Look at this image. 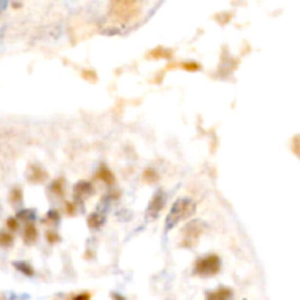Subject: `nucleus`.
Listing matches in <instances>:
<instances>
[{
    "label": "nucleus",
    "mask_w": 300,
    "mask_h": 300,
    "mask_svg": "<svg viewBox=\"0 0 300 300\" xmlns=\"http://www.w3.org/2000/svg\"><path fill=\"white\" fill-rule=\"evenodd\" d=\"M46 237H47V240H49L50 243H58V240H59L58 233H54L53 230H50V232H47V234H46Z\"/></svg>",
    "instance_id": "aec40b11"
},
{
    "label": "nucleus",
    "mask_w": 300,
    "mask_h": 300,
    "mask_svg": "<svg viewBox=\"0 0 300 300\" xmlns=\"http://www.w3.org/2000/svg\"><path fill=\"white\" fill-rule=\"evenodd\" d=\"M89 192H91V186H89V183H84V182H82V183H78L77 188H75V195H77V196L79 194L82 195V196H84V195L87 196Z\"/></svg>",
    "instance_id": "ddd939ff"
},
{
    "label": "nucleus",
    "mask_w": 300,
    "mask_h": 300,
    "mask_svg": "<svg viewBox=\"0 0 300 300\" xmlns=\"http://www.w3.org/2000/svg\"><path fill=\"white\" fill-rule=\"evenodd\" d=\"M195 211V203L189 199H179L173 205L172 211L167 217V227H173L177 223L189 218Z\"/></svg>",
    "instance_id": "7ed1b4c3"
},
{
    "label": "nucleus",
    "mask_w": 300,
    "mask_h": 300,
    "mask_svg": "<svg viewBox=\"0 0 300 300\" xmlns=\"http://www.w3.org/2000/svg\"><path fill=\"white\" fill-rule=\"evenodd\" d=\"M91 293H88V291H85V293H79V294H77L75 297H73V300H91Z\"/></svg>",
    "instance_id": "4be33fe9"
},
{
    "label": "nucleus",
    "mask_w": 300,
    "mask_h": 300,
    "mask_svg": "<svg viewBox=\"0 0 300 300\" xmlns=\"http://www.w3.org/2000/svg\"><path fill=\"white\" fill-rule=\"evenodd\" d=\"M34 217H35V214L29 210H22L18 213V220H22V221H31Z\"/></svg>",
    "instance_id": "4468645a"
},
{
    "label": "nucleus",
    "mask_w": 300,
    "mask_h": 300,
    "mask_svg": "<svg viewBox=\"0 0 300 300\" xmlns=\"http://www.w3.org/2000/svg\"><path fill=\"white\" fill-rule=\"evenodd\" d=\"M151 56L153 58H164V59H168L172 58V51L167 49H163V47H157L155 50H153L151 51Z\"/></svg>",
    "instance_id": "9b49d317"
},
{
    "label": "nucleus",
    "mask_w": 300,
    "mask_h": 300,
    "mask_svg": "<svg viewBox=\"0 0 300 300\" xmlns=\"http://www.w3.org/2000/svg\"><path fill=\"white\" fill-rule=\"evenodd\" d=\"M111 15L117 22L129 24L139 15V5L136 0H111Z\"/></svg>",
    "instance_id": "f257e3e1"
},
{
    "label": "nucleus",
    "mask_w": 300,
    "mask_h": 300,
    "mask_svg": "<svg viewBox=\"0 0 300 300\" xmlns=\"http://www.w3.org/2000/svg\"><path fill=\"white\" fill-rule=\"evenodd\" d=\"M22 239H24V242L27 243V245H34V243L37 242V239H39V230H37L35 224L28 223L25 226V229L22 232Z\"/></svg>",
    "instance_id": "0eeeda50"
},
{
    "label": "nucleus",
    "mask_w": 300,
    "mask_h": 300,
    "mask_svg": "<svg viewBox=\"0 0 300 300\" xmlns=\"http://www.w3.org/2000/svg\"><path fill=\"white\" fill-rule=\"evenodd\" d=\"M145 177H149V179H146L145 180L148 183H154V182L158 180V175L155 173L154 170H146L145 173H144V179H145Z\"/></svg>",
    "instance_id": "dca6fc26"
},
{
    "label": "nucleus",
    "mask_w": 300,
    "mask_h": 300,
    "mask_svg": "<svg viewBox=\"0 0 300 300\" xmlns=\"http://www.w3.org/2000/svg\"><path fill=\"white\" fill-rule=\"evenodd\" d=\"M6 227H8V230L9 232H16L18 229H20V223H18V217H12L8 220V223H6Z\"/></svg>",
    "instance_id": "2eb2a0df"
},
{
    "label": "nucleus",
    "mask_w": 300,
    "mask_h": 300,
    "mask_svg": "<svg viewBox=\"0 0 300 300\" xmlns=\"http://www.w3.org/2000/svg\"><path fill=\"white\" fill-rule=\"evenodd\" d=\"M32 168H34V173H29L28 176V179L31 182L39 183V182H43V180L47 177V173H46L44 170H41L39 165H32Z\"/></svg>",
    "instance_id": "6e6552de"
},
{
    "label": "nucleus",
    "mask_w": 300,
    "mask_h": 300,
    "mask_svg": "<svg viewBox=\"0 0 300 300\" xmlns=\"http://www.w3.org/2000/svg\"><path fill=\"white\" fill-rule=\"evenodd\" d=\"M98 177H100L103 182H106L107 184H111L113 183V180H115V176H113V173H111L110 170H107V168H103V170L100 172Z\"/></svg>",
    "instance_id": "f8f14e48"
},
{
    "label": "nucleus",
    "mask_w": 300,
    "mask_h": 300,
    "mask_svg": "<svg viewBox=\"0 0 300 300\" xmlns=\"http://www.w3.org/2000/svg\"><path fill=\"white\" fill-rule=\"evenodd\" d=\"M63 180H56L54 183H53V192L58 195H62V191H63V184H62Z\"/></svg>",
    "instance_id": "412c9836"
},
{
    "label": "nucleus",
    "mask_w": 300,
    "mask_h": 300,
    "mask_svg": "<svg viewBox=\"0 0 300 300\" xmlns=\"http://www.w3.org/2000/svg\"><path fill=\"white\" fill-rule=\"evenodd\" d=\"M164 195L161 194V192H158V194H155V196L151 199V202H149V210H148V215H151L153 218H155L160 211H161V208H163V205H164V198H163Z\"/></svg>",
    "instance_id": "423d86ee"
},
{
    "label": "nucleus",
    "mask_w": 300,
    "mask_h": 300,
    "mask_svg": "<svg viewBox=\"0 0 300 300\" xmlns=\"http://www.w3.org/2000/svg\"><path fill=\"white\" fill-rule=\"evenodd\" d=\"M233 297V290L230 287H218L213 291H208L205 300H230Z\"/></svg>",
    "instance_id": "39448f33"
},
{
    "label": "nucleus",
    "mask_w": 300,
    "mask_h": 300,
    "mask_svg": "<svg viewBox=\"0 0 300 300\" xmlns=\"http://www.w3.org/2000/svg\"><path fill=\"white\" fill-rule=\"evenodd\" d=\"M293 151H294V154L300 158V135L296 136V138L293 139Z\"/></svg>",
    "instance_id": "6ab92c4d"
},
{
    "label": "nucleus",
    "mask_w": 300,
    "mask_h": 300,
    "mask_svg": "<svg viewBox=\"0 0 300 300\" xmlns=\"http://www.w3.org/2000/svg\"><path fill=\"white\" fill-rule=\"evenodd\" d=\"M21 196H22V192H21V189H13V191H12V194H10V201H12L13 203L20 202Z\"/></svg>",
    "instance_id": "f3484780"
},
{
    "label": "nucleus",
    "mask_w": 300,
    "mask_h": 300,
    "mask_svg": "<svg viewBox=\"0 0 300 300\" xmlns=\"http://www.w3.org/2000/svg\"><path fill=\"white\" fill-rule=\"evenodd\" d=\"M220 271H221V259L218 258V255L214 253L199 258L194 265V274L202 278L214 277Z\"/></svg>",
    "instance_id": "f03ea898"
},
{
    "label": "nucleus",
    "mask_w": 300,
    "mask_h": 300,
    "mask_svg": "<svg viewBox=\"0 0 300 300\" xmlns=\"http://www.w3.org/2000/svg\"><path fill=\"white\" fill-rule=\"evenodd\" d=\"M12 243H13V234L9 230H2L0 232V246H3V248H8V246H12Z\"/></svg>",
    "instance_id": "1a4fd4ad"
},
{
    "label": "nucleus",
    "mask_w": 300,
    "mask_h": 300,
    "mask_svg": "<svg viewBox=\"0 0 300 300\" xmlns=\"http://www.w3.org/2000/svg\"><path fill=\"white\" fill-rule=\"evenodd\" d=\"M202 224L199 221H192V223L188 224V227H184L183 230V246H195L196 242L199 240V236L202 233V229H201Z\"/></svg>",
    "instance_id": "20e7f679"
},
{
    "label": "nucleus",
    "mask_w": 300,
    "mask_h": 300,
    "mask_svg": "<svg viewBox=\"0 0 300 300\" xmlns=\"http://www.w3.org/2000/svg\"><path fill=\"white\" fill-rule=\"evenodd\" d=\"M183 69L184 70H191V72H196V70L201 69V65L199 63H195V62H192V63H184Z\"/></svg>",
    "instance_id": "a211bd4d"
},
{
    "label": "nucleus",
    "mask_w": 300,
    "mask_h": 300,
    "mask_svg": "<svg viewBox=\"0 0 300 300\" xmlns=\"http://www.w3.org/2000/svg\"><path fill=\"white\" fill-rule=\"evenodd\" d=\"M49 218H50V221H53V223H54V221H56V220H58V218H59L58 211H50V213H49Z\"/></svg>",
    "instance_id": "5701e85b"
},
{
    "label": "nucleus",
    "mask_w": 300,
    "mask_h": 300,
    "mask_svg": "<svg viewBox=\"0 0 300 300\" xmlns=\"http://www.w3.org/2000/svg\"><path fill=\"white\" fill-rule=\"evenodd\" d=\"M111 299L113 300H126L125 297L122 296V294H117V293H113V294H111Z\"/></svg>",
    "instance_id": "b1692460"
},
{
    "label": "nucleus",
    "mask_w": 300,
    "mask_h": 300,
    "mask_svg": "<svg viewBox=\"0 0 300 300\" xmlns=\"http://www.w3.org/2000/svg\"><path fill=\"white\" fill-rule=\"evenodd\" d=\"M15 268L22 272L24 275H28V277L34 275V268L27 262H15Z\"/></svg>",
    "instance_id": "9d476101"
}]
</instances>
